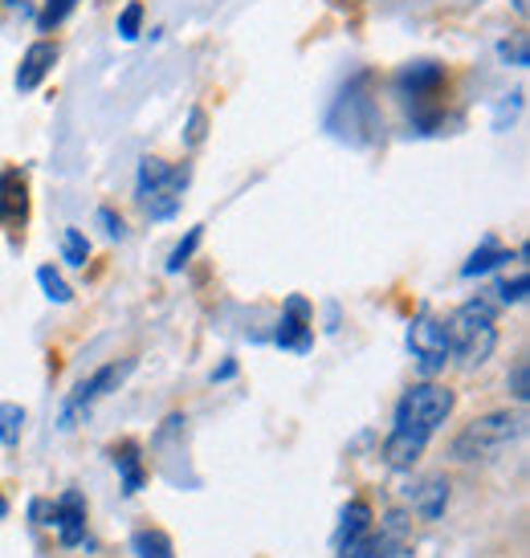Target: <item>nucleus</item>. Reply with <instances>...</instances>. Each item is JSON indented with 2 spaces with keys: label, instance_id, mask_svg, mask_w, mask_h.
I'll return each instance as SVG.
<instances>
[{
  "label": "nucleus",
  "instance_id": "obj_1",
  "mask_svg": "<svg viewBox=\"0 0 530 558\" xmlns=\"http://www.w3.org/2000/svg\"><path fill=\"white\" fill-rule=\"evenodd\" d=\"M457 408V391L445 388V384H412V388L396 400V412H392V433L384 440V465L405 473L424 457L429 440L437 436V428L453 416Z\"/></svg>",
  "mask_w": 530,
  "mask_h": 558
},
{
  "label": "nucleus",
  "instance_id": "obj_2",
  "mask_svg": "<svg viewBox=\"0 0 530 558\" xmlns=\"http://www.w3.org/2000/svg\"><path fill=\"white\" fill-rule=\"evenodd\" d=\"M527 436V416L522 412H485V416L469 420L461 433L449 440V457L461 465H478V461H498L502 452H510Z\"/></svg>",
  "mask_w": 530,
  "mask_h": 558
},
{
  "label": "nucleus",
  "instance_id": "obj_3",
  "mask_svg": "<svg viewBox=\"0 0 530 558\" xmlns=\"http://www.w3.org/2000/svg\"><path fill=\"white\" fill-rule=\"evenodd\" d=\"M449 330V359H457L461 367H482L485 359L498 347V311L490 298H469L466 306H457L453 318L445 323Z\"/></svg>",
  "mask_w": 530,
  "mask_h": 558
},
{
  "label": "nucleus",
  "instance_id": "obj_4",
  "mask_svg": "<svg viewBox=\"0 0 530 558\" xmlns=\"http://www.w3.org/2000/svg\"><path fill=\"white\" fill-rule=\"evenodd\" d=\"M188 180H192L188 163H164L156 156H143L140 171H135V196H140L143 213L152 220H172L180 213Z\"/></svg>",
  "mask_w": 530,
  "mask_h": 558
},
{
  "label": "nucleus",
  "instance_id": "obj_5",
  "mask_svg": "<svg viewBox=\"0 0 530 558\" xmlns=\"http://www.w3.org/2000/svg\"><path fill=\"white\" fill-rule=\"evenodd\" d=\"M131 372H135V359H115V363H103L98 372L86 375L79 388L65 396L62 416H58V428H62V433H70V428H74V420H79V416H91L94 403L107 400L110 391L123 388L127 375H131Z\"/></svg>",
  "mask_w": 530,
  "mask_h": 558
},
{
  "label": "nucleus",
  "instance_id": "obj_6",
  "mask_svg": "<svg viewBox=\"0 0 530 558\" xmlns=\"http://www.w3.org/2000/svg\"><path fill=\"white\" fill-rule=\"evenodd\" d=\"M408 351L417 359V372L424 379H437L449 363V330L441 318H433L429 311H421L412 323H408Z\"/></svg>",
  "mask_w": 530,
  "mask_h": 558
},
{
  "label": "nucleus",
  "instance_id": "obj_7",
  "mask_svg": "<svg viewBox=\"0 0 530 558\" xmlns=\"http://www.w3.org/2000/svg\"><path fill=\"white\" fill-rule=\"evenodd\" d=\"M274 347L294 351V355H311L314 351V306L306 294H290L281 306L278 330H274Z\"/></svg>",
  "mask_w": 530,
  "mask_h": 558
},
{
  "label": "nucleus",
  "instance_id": "obj_8",
  "mask_svg": "<svg viewBox=\"0 0 530 558\" xmlns=\"http://www.w3.org/2000/svg\"><path fill=\"white\" fill-rule=\"evenodd\" d=\"M445 78H449V74H445V65L441 62H408L396 70L392 86H396V94L408 98L412 107H429V102H437Z\"/></svg>",
  "mask_w": 530,
  "mask_h": 558
},
{
  "label": "nucleus",
  "instance_id": "obj_9",
  "mask_svg": "<svg viewBox=\"0 0 530 558\" xmlns=\"http://www.w3.org/2000/svg\"><path fill=\"white\" fill-rule=\"evenodd\" d=\"M86 497L79 494V489H65L58 501H53V526L49 530H58V543L65 546V550H74V546L82 543H91L86 538Z\"/></svg>",
  "mask_w": 530,
  "mask_h": 558
},
{
  "label": "nucleus",
  "instance_id": "obj_10",
  "mask_svg": "<svg viewBox=\"0 0 530 558\" xmlns=\"http://www.w3.org/2000/svg\"><path fill=\"white\" fill-rule=\"evenodd\" d=\"M29 220V175L21 168L0 171V225L21 229Z\"/></svg>",
  "mask_w": 530,
  "mask_h": 558
},
{
  "label": "nucleus",
  "instance_id": "obj_11",
  "mask_svg": "<svg viewBox=\"0 0 530 558\" xmlns=\"http://www.w3.org/2000/svg\"><path fill=\"white\" fill-rule=\"evenodd\" d=\"M53 65H58V46H53V41H33V46L25 49L21 65H16L13 86L21 94H33L41 82L49 78V70H53Z\"/></svg>",
  "mask_w": 530,
  "mask_h": 558
},
{
  "label": "nucleus",
  "instance_id": "obj_12",
  "mask_svg": "<svg viewBox=\"0 0 530 558\" xmlns=\"http://www.w3.org/2000/svg\"><path fill=\"white\" fill-rule=\"evenodd\" d=\"M449 477H421L412 489H408V501H412V510L421 513L424 522H437V518H445V510H449Z\"/></svg>",
  "mask_w": 530,
  "mask_h": 558
},
{
  "label": "nucleus",
  "instance_id": "obj_13",
  "mask_svg": "<svg viewBox=\"0 0 530 558\" xmlns=\"http://www.w3.org/2000/svg\"><path fill=\"white\" fill-rule=\"evenodd\" d=\"M110 461L119 469V485H123L127 497H135L147 489V461H143V449L135 440H123V445H115L110 449Z\"/></svg>",
  "mask_w": 530,
  "mask_h": 558
},
{
  "label": "nucleus",
  "instance_id": "obj_14",
  "mask_svg": "<svg viewBox=\"0 0 530 558\" xmlns=\"http://www.w3.org/2000/svg\"><path fill=\"white\" fill-rule=\"evenodd\" d=\"M375 526V510L363 501V497H351L344 506V513H339V530H335V550L347 543H356V538H363L368 530Z\"/></svg>",
  "mask_w": 530,
  "mask_h": 558
},
{
  "label": "nucleus",
  "instance_id": "obj_15",
  "mask_svg": "<svg viewBox=\"0 0 530 558\" xmlns=\"http://www.w3.org/2000/svg\"><path fill=\"white\" fill-rule=\"evenodd\" d=\"M510 262V248L502 245L498 236H485L482 245L469 253V262L461 265V278L473 281V278H485V274H494V269H502V265Z\"/></svg>",
  "mask_w": 530,
  "mask_h": 558
},
{
  "label": "nucleus",
  "instance_id": "obj_16",
  "mask_svg": "<svg viewBox=\"0 0 530 558\" xmlns=\"http://www.w3.org/2000/svg\"><path fill=\"white\" fill-rule=\"evenodd\" d=\"M131 555L135 558H176V546L159 526H140L135 534H131Z\"/></svg>",
  "mask_w": 530,
  "mask_h": 558
},
{
  "label": "nucleus",
  "instance_id": "obj_17",
  "mask_svg": "<svg viewBox=\"0 0 530 558\" xmlns=\"http://www.w3.org/2000/svg\"><path fill=\"white\" fill-rule=\"evenodd\" d=\"M25 424H29V412L21 408V403H0V445L4 449H16L21 445V436H25Z\"/></svg>",
  "mask_w": 530,
  "mask_h": 558
},
{
  "label": "nucleus",
  "instance_id": "obj_18",
  "mask_svg": "<svg viewBox=\"0 0 530 558\" xmlns=\"http://www.w3.org/2000/svg\"><path fill=\"white\" fill-rule=\"evenodd\" d=\"M37 286H41V294H46L49 302H58V306H70V302H74L70 281H65L53 265H41V269H37Z\"/></svg>",
  "mask_w": 530,
  "mask_h": 558
},
{
  "label": "nucleus",
  "instance_id": "obj_19",
  "mask_svg": "<svg viewBox=\"0 0 530 558\" xmlns=\"http://www.w3.org/2000/svg\"><path fill=\"white\" fill-rule=\"evenodd\" d=\"M201 241H204V225H192V229H188V236H180V241H176V248L168 253V274H180V269L196 257Z\"/></svg>",
  "mask_w": 530,
  "mask_h": 558
},
{
  "label": "nucleus",
  "instance_id": "obj_20",
  "mask_svg": "<svg viewBox=\"0 0 530 558\" xmlns=\"http://www.w3.org/2000/svg\"><path fill=\"white\" fill-rule=\"evenodd\" d=\"M62 262L70 269H82V265L91 262V241L82 229H62Z\"/></svg>",
  "mask_w": 530,
  "mask_h": 558
},
{
  "label": "nucleus",
  "instance_id": "obj_21",
  "mask_svg": "<svg viewBox=\"0 0 530 558\" xmlns=\"http://www.w3.org/2000/svg\"><path fill=\"white\" fill-rule=\"evenodd\" d=\"M74 9H79V0H46V4H41V13H37V29L53 33L65 16L74 13Z\"/></svg>",
  "mask_w": 530,
  "mask_h": 558
},
{
  "label": "nucleus",
  "instance_id": "obj_22",
  "mask_svg": "<svg viewBox=\"0 0 530 558\" xmlns=\"http://www.w3.org/2000/svg\"><path fill=\"white\" fill-rule=\"evenodd\" d=\"M527 290H530V278H527V269H522L515 278H502L494 294H498V302H506V306H522V302H527Z\"/></svg>",
  "mask_w": 530,
  "mask_h": 558
},
{
  "label": "nucleus",
  "instance_id": "obj_23",
  "mask_svg": "<svg viewBox=\"0 0 530 558\" xmlns=\"http://www.w3.org/2000/svg\"><path fill=\"white\" fill-rule=\"evenodd\" d=\"M115 33H119L123 41H140V33H143V4H140V0H131L123 13H119V25H115Z\"/></svg>",
  "mask_w": 530,
  "mask_h": 558
},
{
  "label": "nucleus",
  "instance_id": "obj_24",
  "mask_svg": "<svg viewBox=\"0 0 530 558\" xmlns=\"http://www.w3.org/2000/svg\"><path fill=\"white\" fill-rule=\"evenodd\" d=\"M498 58L506 65H515V70H527L530 65V53H527V33H515V37H506L498 46Z\"/></svg>",
  "mask_w": 530,
  "mask_h": 558
},
{
  "label": "nucleus",
  "instance_id": "obj_25",
  "mask_svg": "<svg viewBox=\"0 0 530 558\" xmlns=\"http://www.w3.org/2000/svg\"><path fill=\"white\" fill-rule=\"evenodd\" d=\"M506 388H510V396H515L518 403L530 400V363L527 359H515V367H510V375H506Z\"/></svg>",
  "mask_w": 530,
  "mask_h": 558
},
{
  "label": "nucleus",
  "instance_id": "obj_26",
  "mask_svg": "<svg viewBox=\"0 0 530 558\" xmlns=\"http://www.w3.org/2000/svg\"><path fill=\"white\" fill-rule=\"evenodd\" d=\"M204 131H208V114H204L201 107H192V110H188V123H184V143H188V147H201Z\"/></svg>",
  "mask_w": 530,
  "mask_h": 558
},
{
  "label": "nucleus",
  "instance_id": "obj_27",
  "mask_svg": "<svg viewBox=\"0 0 530 558\" xmlns=\"http://www.w3.org/2000/svg\"><path fill=\"white\" fill-rule=\"evenodd\" d=\"M94 220L103 225L107 241H127V225H123V217H119L115 208H98V213H94Z\"/></svg>",
  "mask_w": 530,
  "mask_h": 558
},
{
  "label": "nucleus",
  "instance_id": "obj_28",
  "mask_svg": "<svg viewBox=\"0 0 530 558\" xmlns=\"http://www.w3.org/2000/svg\"><path fill=\"white\" fill-rule=\"evenodd\" d=\"M29 513H33V522H37V526H53V501H46V497H33Z\"/></svg>",
  "mask_w": 530,
  "mask_h": 558
},
{
  "label": "nucleus",
  "instance_id": "obj_29",
  "mask_svg": "<svg viewBox=\"0 0 530 558\" xmlns=\"http://www.w3.org/2000/svg\"><path fill=\"white\" fill-rule=\"evenodd\" d=\"M518 107H522V90H515V94H510V102H502V110H498V123H494V126H498V131H502V126H506V119H510V123H515Z\"/></svg>",
  "mask_w": 530,
  "mask_h": 558
},
{
  "label": "nucleus",
  "instance_id": "obj_30",
  "mask_svg": "<svg viewBox=\"0 0 530 558\" xmlns=\"http://www.w3.org/2000/svg\"><path fill=\"white\" fill-rule=\"evenodd\" d=\"M233 375H237V363L233 359H225L217 372H213V384H225V379H233Z\"/></svg>",
  "mask_w": 530,
  "mask_h": 558
},
{
  "label": "nucleus",
  "instance_id": "obj_31",
  "mask_svg": "<svg viewBox=\"0 0 530 558\" xmlns=\"http://www.w3.org/2000/svg\"><path fill=\"white\" fill-rule=\"evenodd\" d=\"M9 518V501H4V494H0V522Z\"/></svg>",
  "mask_w": 530,
  "mask_h": 558
}]
</instances>
